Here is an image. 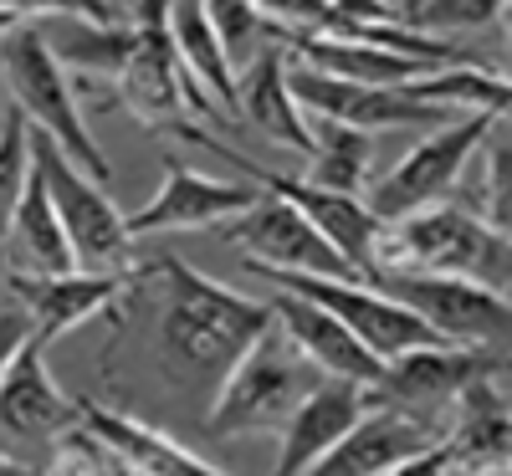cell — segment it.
I'll use <instances>...</instances> for the list:
<instances>
[{
    "mask_svg": "<svg viewBox=\"0 0 512 476\" xmlns=\"http://www.w3.org/2000/svg\"><path fill=\"white\" fill-rule=\"evenodd\" d=\"M21 26V16H11V11H0V36H11Z\"/></svg>",
    "mask_w": 512,
    "mask_h": 476,
    "instance_id": "d6a6232c",
    "label": "cell"
},
{
    "mask_svg": "<svg viewBox=\"0 0 512 476\" xmlns=\"http://www.w3.org/2000/svg\"><path fill=\"white\" fill-rule=\"evenodd\" d=\"M318 379H323V369L277 323H267L231 359V369L216 379L221 389H216L210 415H205L210 436L231 441V436H256V430H282V420L297 410V400Z\"/></svg>",
    "mask_w": 512,
    "mask_h": 476,
    "instance_id": "3957f363",
    "label": "cell"
},
{
    "mask_svg": "<svg viewBox=\"0 0 512 476\" xmlns=\"http://www.w3.org/2000/svg\"><path fill=\"white\" fill-rule=\"evenodd\" d=\"M72 420H77V395H67L52 379L47 343L31 333L16 349V359L6 364V374H0V430L16 441L52 446Z\"/></svg>",
    "mask_w": 512,
    "mask_h": 476,
    "instance_id": "2e32d148",
    "label": "cell"
},
{
    "mask_svg": "<svg viewBox=\"0 0 512 476\" xmlns=\"http://www.w3.org/2000/svg\"><path fill=\"white\" fill-rule=\"evenodd\" d=\"M36 159V154H31ZM0 246H11L16 267L11 272H72V241L57 221V205L47 195V180H41V169L31 164V180L11 210V226L0 236Z\"/></svg>",
    "mask_w": 512,
    "mask_h": 476,
    "instance_id": "44dd1931",
    "label": "cell"
},
{
    "mask_svg": "<svg viewBox=\"0 0 512 476\" xmlns=\"http://www.w3.org/2000/svg\"><path fill=\"white\" fill-rule=\"evenodd\" d=\"M267 308H272V323L303 349L323 374H338V379H354V384H374L379 379V369H384V359L379 354H369L364 343L338 323L323 302H313V297H303V292H287V287H277L272 297H267Z\"/></svg>",
    "mask_w": 512,
    "mask_h": 476,
    "instance_id": "ac0fdd59",
    "label": "cell"
},
{
    "mask_svg": "<svg viewBox=\"0 0 512 476\" xmlns=\"http://www.w3.org/2000/svg\"><path fill=\"white\" fill-rule=\"evenodd\" d=\"M31 338V318L26 308H0V374H6V364L16 359V349Z\"/></svg>",
    "mask_w": 512,
    "mask_h": 476,
    "instance_id": "4dcf8cb0",
    "label": "cell"
},
{
    "mask_svg": "<svg viewBox=\"0 0 512 476\" xmlns=\"http://www.w3.org/2000/svg\"><path fill=\"white\" fill-rule=\"evenodd\" d=\"M221 241L246 251V267L272 272H313V277H359L344 256L328 246V236L308 221L292 200L262 190L241 215L221 221Z\"/></svg>",
    "mask_w": 512,
    "mask_h": 476,
    "instance_id": "30bf717a",
    "label": "cell"
},
{
    "mask_svg": "<svg viewBox=\"0 0 512 476\" xmlns=\"http://www.w3.org/2000/svg\"><path fill=\"white\" fill-rule=\"evenodd\" d=\"M164 26H169V41H175V57L180 67L210 93V103L236 113V72L221 52L216 31H210V16H205V0H169L164 11Z\"/></svg>",
    "mask_w": 512,
    "mask_h": 476,
    "instance_id": "7402d4cb",
    "label": "cell"
},
{
    "mask_svg": "<svg viewBox=\"0 0 512 476\" xmlns=\"http://www.w3.org/2000/svg\"><path fill=\"white\" fill-rule=\"evenodd\" d=\"M400 93H410L415 103L431 108H466V113H507L512 93L497 72H482L472 62H451V67H431L410 82H400Z\"/></svg>",
    "mask_w": 512,
    "mask_h": 476,
    "instance_id": "cb8c5ba5",
    "label": "cell"
},
{
    "mask_svg": "<svg viewBox=\"0 0 512 476\" xmlns=\"http://www.w3.org/2000/svg\"><path fill=\"white\" fill-rule=\"evenodd\" d=\"M369 405V384H354V379H338V374H323L297 410L282 420V451H277V476H303L318 466L323 451H333L344 441V430L364 415Z\"/></svg>",
    "mask_w": 512,
    "mask_h": 476,
    "instance_id": "e0dca14e",
    "label": "cell"
},
{
    "mask_svg": "<svg viewBox=\"0 0 512 476\" xmlns=\"http://www.w3.org/2000/svg\"><path fill=\"white\" fill-rule=\"evenodd\" d=\"M420 6V0H400V21H410V11Z\"/></svg>",
    "mask_w": 512,
    "mask_h": 476,
    "instance_id": "836d02e7",
    "label": "cell"
},
{
    "mask_svg": "<svg viewBox=\"0 0 512 476\" xmlns=\"http://www.w3.org/2000/svg\"><path fill=\"white\" fill-rule=\"evenodd\" d=\"M482 154H487V169H482V185H477V205H466V210H477L482 221L507 231V128H502V118L492 123Z\"/></svg>",
    "mask_w": 512,
    "mask_h": 476,
    "instance_id": "f1b7e54d",
    "label": "cell"
},
{
    "mask_svg": "<svg viewBox=\"0 0 512 476\" xmlns=\"http://www.w3.org/2000/svg\"><path fill=\"white\" fill-rule=\"evenodd\" d=\"M502 11H507V0H420L405 26L431 31V36H441V31H487L492 21H502Z\"/></svg>",
    "mask_w": 512,
    "mask_h": 476,
    "instance_id": "83f0119b",
    "label": "cell"
},
{
    "mask_svg": "<svg viewBox=\"0 0 512 476\" xmlns=\"http://www.w3.org/2000/svg\"><path fill=\"white\" fill-rule=\"evenodd\" d=\"M0 11H11V16H21V21H47V16L113 21V6H98V0H0Z\"/></svg>",
    "mask_w": 512,
    "mask_h": 476,
    "instance_id": "f546056e",
    "label": "cell"
},
{
    "mask_svg": "<svg viewBox=\"0 0 512 476\" xmlns=\"http://www.w3.org/2000/svg\"><path fill=\"white\" fill-rule=\"evenodd\" d=\"M149 267H118V272H6V282L16 287L21 308L31 318V333L41 343H57L62 333H77L82 323H93L103 313H113L118 302L134 292V282H144Z\"/></svg>",
    "mask_w": 512,
    "mask_h": 476,
    "instance_id": "8fae6325",
    "label": "cell"
},
{
    "mask_svg": "<svg viewBox=\"0 0 512 476\" xmlns=\"http://www.w3.org/2000/svg\"><path fill=\"white\" fill-rule=\"evenodd\" d=\"M236 113L251 128H262L272 144H282L292 154H308V144H313L308 139V113L287 88V47L267 41V47L236 72Z\"/></svg>",
    "mask_w": 512,
    "mask_h": 476,
    "instance_id": "ffe728a7",
    "label": "cell"
},
{
    "mask_svg": "<svg viewBox=\"0 0 512 476\" xmlns=\"http://www.w3.org/2000/svg\"><path fill=\"white\" fill-rule=\"evenodd\" d=\"M205 16H210V31H216L231 72H241L267 41H282L277 26L256 11V0H205Z\"/></svg>",
    "mask_w": 512,
    "mask_h": 476,
    "instance_id": "d4e9b609",
    "label": "cell"
},
{
    "mask_svg": "<svg viewBox=\"0 0 512 476\" xmlns=\"http://www.w3.org/2000/svg\"><path fill=\"white\" fill-rule=\"evenodd\" d=\"M77 415L98 430L103 446L123 461L128 476H226L221 461L185 451L175 436H164V430H154V425H144L134 415H123V410H108L98 400L77 395Z\"/></svg>",
    "mask_w": 512,
    "mask_h": 476,
    "instance_id": "d6986e66",
    "label": "cell"
},
{
    "mask_svg": "<svg viewBox=\"0 0 512 476\" xmlns=\"http://www.w3.org/2000/svg\"><path fill=\"white\" fill-rule=\"evenodd\" d=\"M98 6H108V0H98Z\"/></svg>",
    "mask_w": 512,
    "mask_h": 476,
    "instance_id": "e575fe53",
    "label": "cell"
},
{
    "mask_svg": "<svg viewBox=\"0 0 512 476\" xmlns=\"http://www.w3.org/2000/svg\"><path fill=\"white\" fill-rule=\"evenodd\" d=\"M287 88L303 103V113L318 118H338L349 128H364V134H379V128H410V123H446V108L415 103L400 88H369V82H344L328 77L308 62L287 57Z\"/></svg>",
    "mask_w": 512,
    "mask_h": 476,
    "instance_id": "5bb4252c",
    "label": "cell"
},
{
    "mask_svg": "<svg viewBox=\"0 0 512 476\" xmlns=\"http://www.w3.org/2000/svg\"><path fill=\"white\" fill-rule=\"evenodd\" d=\"M169 134H180L185 144H200V149H210V154H221V159H236L246 175L262 185V190H272V195H282V200H292L297 210L308 215V221L328 236V246L344 256V262L359 272V277H369L374 272V251H379V241H384V226L390 221H379V215L364 205V195H344V190H323V185H313V180H297V175H277V169H267V164H256V159H246V154H236L231 144H221V139H210L200 123H175Z\"/></svg>",
    "mask_w": 512,
    "mask_h": 476,
    "instance_id": "8992f818",
    "label": "cell"
},
{
    "mask_svg": "<svg viewBox=\"0 0 512 476\" xmlns=\"http://www.w3.org/2000/svg\"><path fill=\"white\" fill-rule=\"evenodd\" d=\"M502 359L492 349H466V343H420L395 359H384L379 379L369 384V400L405 405V410H441L456 405L466 384L497 374Z\"/></svg>",
    "mask_w": 512,
    "mask_h": 476,
    "instance_id": "7c38bea8",
    "label": "cell"
},
{
    "mask_svg": "<svg viewBox=\"0 0 512 476\" xmlns=\"http://www.w3.org/2000/svg\"><path fill=\"white\" fill-rule=\"evenodd\" d=\"M308 180L323 190H344L359 195L369 180V159H374V134L349 128L338 118H318L308 113Z\"/></svg>",
    "mask_w": 512,
    "mask_h": 476,
    "instance_id": "603a6c76",
    "label": "cell"
},
{
    "mask_svg": "<svg viewBox=\"0 0 512 476\" xmlns=\"http://www.w3.org/2000/svg\"><path fill=\"white\" fill-rule=\"evenodd\" d=\"M31 164H36V159H31V123H26V113L11 103V108H6V123H0V236H6L11 210H16L26 180H31Z\"/></svg>",
    "mask_w": 512,
    "mask_h": 476,
    "instance_id": "484cf974",
    "label": "cell"
},
{
    "mask_svg": "<svg viewBox=\"0 0 512 476\" xmlns=\"http://www.w3.org/2000/svg\"><path fill=\"white\" fill-rule=\"evenodd\" d=\"M246 272H256L272 287H287V292H303V297L323 302V308L379 359H395L405 349H420V343H446L436 328H425L405 302H395L390 292H379L364 277H313V272H272V267H246Z\"/></svg>",
    "mask_w": 512,
    "mask_h": 476,
    "instance_id": "9c48e42d",
    "label": "cell"
},
{
    "mask_svg": "<svg viewBox=\"0 0 512 476\" xmlns=\"http://www.w3.org/2000/svg\"><path fill=\"white\" fill-rule=\"evenodd\" d=\"M364 282H374L379 292H390L395 302L436 328L446 343H466V349H492L502 343L507 323H512V302L507 292L472 282V277H451V272H415V267H379Z\"/></svg>",
    "mask_w": 512,
    "mask_h": 476,
    "instance_id": "52a82bcc",
    "label": "cell"
},
{
    "mask_svg": "<svg viewBox=\"0 0 512 476\" xmlns=\"http://www.w3.org/2000/svg\"><path fill=\"white\" fill-rule=\"evenodd\" d=\"M497 118H507V113H461L451 123H436L390 175L364 190V205L379 215V221H400V215H410V210L451 200V190L461 185L466 164L477 159V149L487 144Z\"/></svg>",
    "mask_w": 512,
    "mask_h": 476,
    "instance_id": "ba28073f",
    "label": "cell"
},
{
    "mask_svg": "<svg viewBox=\"0 0 512 476\" xmlns=\"http://www.w3.org/2000/svg\"><path fill=\"white\" fill-rule=\"evenodd\" d=\"M262 185H236V180H216V175H200V169L169 159L164 169V185L149 205L128 210V231L134 236H164V231H205V226H221L231 215H241Z\"/></svg>",
    "mask_w": 512,
    "mask_h": 476,
    "instance_id": "9a60e30c",
    "label": "cell"
},
{
    "mask_svg": "<svg viewBox=\"0 0 512 476\" xmlns=\"http://www.w3.org/2000/svg\"><path fill=\"white\" fill-rule=\"evenodd\" d=\"M31 154L36 169L47 180V195L57 205V221L72 241V262L88 272H118L128 267V246H134V231H128V210L108 195V185H98L47 139L31 128Z\"/></svg>",
    "mask_w": 512,
    "mask_h": 476,
    "instance_id": "5b68a950",
    "label": "cell"
},
{
    "mask_svg": "<svg viewBox=\"0 0 512 476\" xmlns=\"http://www.w3.org/2000/svg\"><path fill=\"white\" fill-rule=\"evenodd\" d=\"M0 471H11V476H26L31 461H11V456H0Z\"/></svg>",
    "mask_w": 512,
    "mask_h": 476,
    "instance_id": "1f68e13d",
    "label": "cell"
},
{
    "mask_svg": "<svg viewBox=\"0 0 512 476\" xmlns=\"http://www.w3.org/2000/svg\"><path fill=\"white\" fill-rule=\"evenodd\" d=\"M379 267L451 272V277H472L507 292V231H497L492 221H482L477 210H466L456 200H436L384 226L374 272Z\"/></svg>",
    "mask_w": 512,
    "mask_h": 476,
    "instance_id": "277c9868",
    "label": "cell"
},
{
    "mask_svg": "<svg viewBox=\"0 0 512 476\" xmlns=\"http://www.w3.org/2000/svg\"><path fill=\"white\" fill-rule=\"evenodd\" d=\"M0 82H6L11 103L26 113V123L36 134H47L82 175H93L98 185L113 180V159L88 134V113H82V98L72 88V72L62 67L57 47L36 21H21L11 36H0Z\"/></svg>",
    "mask_w": 512,
    "mask_h": 476,
    "instance_id": "7a4b0ae2",
    "label": "cell"
},
{
    "mask_svg": "<svg viewBox=\"0 0 512 476\" xmlns=\"http://www.w3.org/2000/svg\"><path fill=\"white\" fill-rule=\"evenodd\" d=\"M441 441V425H431L420 410L369 400L364 415L344 430V441L318 456V476H395L420 451Z\"/></svg>",
    "mask_w": 512,
    "mask_h": 476,
    "instance_id": "4fadbf2b",
    "label": "cell"
},
{
    "mask_svg": "<svg viewBox=\"0 0 512 476\" xmlns=\"http://www.w3.org/2000/svg\"><path fill=\"white\" fill-rule=\"evenodd\" d=\"M154 272L164 282L159 349H164V364L185 379H221L231 359L272 323L267 297L231 292L216 277L180 262V256H159Z\"/></svg>",
    "mask_w": 512,
    "mask_h": 476,
    "instance_id": "6da1fadb",
    "label": "cell"
},
{
    "mask_svg": "<svg viewBox=\"0 0 512 476\" xmlns=\"http://www.w3.org/2000/svg\"><path fill=\"white\" fill-rule=\"evenodd\" d=\"M52 451H57V456H52L47 471H62V476H67V471H72V476H123V461L103 446V436H98V430L82 420V415L52 441Z\"/></svg>",
    "mask_w": 512,
    "mask_h": 476,
    "instance_id": "4316f807",
    "label": "cell"
}]
</instances>
